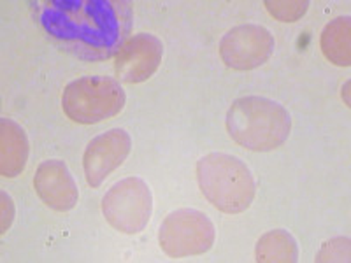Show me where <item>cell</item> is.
I'll return each mask as SVG.
<instances>
[{
	"label": "cell",
	"instance_id": "6da1fadb",
	"mask_svg": "<svg viewBox=\"0 0 351 263\" xmlns=\"http://www.w3.org/2000/svg\"><path fill=\"white\" fill-rule=\"evenodd\" d=\"M291 130L290 112L265 97H243L227 112V132L241 148L263 153L287 142Z\"/></svg>",
	"mask_w": 351,
	"mask_h": 263
},
{
	"label": "cell",
	"instance_id": "7a4b0ae2",
	"mask_svg": "<svg viewBox=\"0 0 351 263\" xmlns=\"http://www.w3.org/2000/svg\"><path fill=\"white\" fill-rule=\"evenodd\" d=\"M197 181L202 195L225 214H241L252 208L256 184L252 171L234 155L209 153L197 162Z\"/></svg>",
	"mask_w": 351,
	"mask_h": 263
},
{
	"label": "cell",
	"instance_id": "3957f363",
	"mask_svg": "<svg viewBox=\"0 0 351 263\" xmlns=\"http://www.w3.org/2000/svg\"><path fill=\"white\" fill-rule=\"evenodd\" d=\"M125 100L120 81L108 76H84L65 86L62 108L74 123L97 125L120 114Z\"/></svg>",
	"mask_w": 351,
	"mask_h": 263
},
{
	"label": "cell",
	"instance_id": "277c9868",
	"mask_svg": "<svg viewBox=\"0 0 351 263\" xmlns=\"http://www.w3.org/2000/svg\"><path fill=\"white\" fill-rule=\"evenodd\" d=\"M102 214L114 230L136 236L148 227L153 214V193L149 184L130 175L118 181L102 199Z\"/></svg>",
	"mask_w": 351,
	"mask_h": 263
},
{
	"label": "cell",
	"instance_id": "5b68a950",
	"mask_svg": "<svg viewBox=\"0 0 351 263\" xmlns=\"http://www.w3.org/2000/svg\"><path fill=\"white\" fill-rule=\"evenodd\" d=\"M216 239V228L208 214L197 209L172 211L160 225L158 244L171 258H186L208 253Z\"/></svg>",
	"mask_w": 351,
	"mask_h": 263
},
{
	"label": "cell",
	"instance_id": "8992f818",
	"mask_svg": "<svg viewBox=\"0 0 351 263\" xmlns=\"http://www.w3.org/2000/svg\"><path fill=\"white\" fill-rule=\"evenodd\" d=\"M218 48L227 67L234 71H253L271 60L276 40L262 25L246 23L228 30L219 40Z\"/></svg>",
	"mask_w": 351,
	"mask_h": 263
},
{
	"label": "cell",
	"instance_id": "52a82bcc",
	"mask_svg": "<svg viewBox=\"0 0 351 263\" xmlns=\"http://www.w3.org/2000/svg\"><path fill=\"white\" fill-rule=\"evenodd\" d=\"M130 151L132 137L123 128H111L93 137L83 155L86 183L92 188H99L128 158Z\"/></svg>",
	"mask_w": 351,
	"mask_h": 263
},
{
	"label": "cell",
	"instance_id": "ba28073f",
	"mask_svg": "<svg viewBox=\"0 0 351 263\" xmlns=\"http://www.w3.org/2000/svg\"><path fill=\"white\" fill-rule=\"evenodd\" d=\"M164 58V44L153 34L141 32L123 42L114 55V72L121 83L137 84L155 76Z\"/></svg>",
	"mask_w": 351,
	"mask_h": 263
},
{
	"label": "cell",
	"instance_id": "9c48e42d",
	"mask_svg": "<svg viewBox=\"0 0 351 263\" xmlns=\"http://www.w3.org/2000/svg\"><path fill=\"white\" fill-rule=\"evenodd\" d=\"M34 188L40 200L56 212H67L76 208L80 200L76 179L62 160H46L37 167Z\"/></svg>",
	"mask_w": 351,
	"mask_h": 263
},
{
	"label": "cell",
	"instance_id": "30bf717a",
	"mask_svg": "<svg viewBox=\"0 0 351 263\" xmlns=\"http://www.w3.org/2000/svg\"><path fill=\"white\" fill-rule=\"evenodd\" d=\"M30 153V144L23 127L11 118L0 120V174L16 177L25 171Z\"/></svg>",
	"mask_w": 351,
	"mask_h": 263
},
{
	"label": "cell",
	"instance_id": "8fae6325",
	"mask_svg": "<svg viewBox=\"0 0 351 263\" xmlns=\"http://www.w3.org/2000/svg\"><path fill=\"white\" fill-rule=\"evenodd\" d=\"M322 53L330 64L337 67L351 65V21L348 16H339L327 23L319 39Z\"/></svg>",
	"mask_w": 351,
	"mask_h": 263
},
{
	"label": "cell",
	"instance_id": "7c38bea8",
	"mask_svg": "<svg viewBox=\"0 0 351 263\" xmlns=\"http://www.w3.org/2000/svg\"><path fill=\"white\" fill-rule=\"evenodd\" d=\"M258 263H295L299 260V246L295 237L283 228L263 234L255 247Z\"/></svg>",
	"mask_w": 351,
	"mask_h": 263
},
{
	"label": "cell",
	"instance_id": "4fadbf2b",
	"mask_svg": "<svg viewBox=\"0 0 351 263\" xmlns=\"http://www.w3.org/2000/svg\"><path fill=\"white\" fill-rule=\"evenodd\" d=\"M263 5L267 8L271 16L283 23H293V21L300 20L309 9L307 0H267V2H263Z\"/></svg>",
	"mask_w": 351,
	"mask_h": 263
},
{
	"label": "cell",
	"instance_id": "5bb4252c",
	"mask_svg": "<svg viewBox=\"0 0 351 263\" xmlns=\"http://www.w3.org/2000/svg\"><path fill=\"white\" fill-rule=\"evenodd\" d=\"M350 239L348 237H335L327 240L316 253V262H350Z\"/></svg>",
	"mask_w": 351,
	"mask_h": 263
},
{
	"label": "cell",
	"instance_id": "9a60e30c",
	"mask_svg": "<svg viewBox=\"0 0 351 263\" xmlns=\"http://www.w3.org/2000/svg\"><path fill=\"white\" fill-rule=\"evenodd\" d=\"M0 197H2V230H0V234L5 236L9 228H11L12 219H14V203H12V199L5 192L0 193Z\"/></svg>",
	"mask_w": 351,
	"mask_h": 263
},
{
	"label": "cell",
	"instance_id": "2e32d148",
	"mask_svg": "<svg viewBox=\"0 0 351 263\" xmlns=\"http://www.w3.org/2000/svg\"><path fill=\"white\" fill-rule=\"evenodd\" d=\"M343 97H346V105H350V81L343 86Z\"/></svg>",
	"mask_w": 351,
	"mask_h": 263
}]
</instances>
